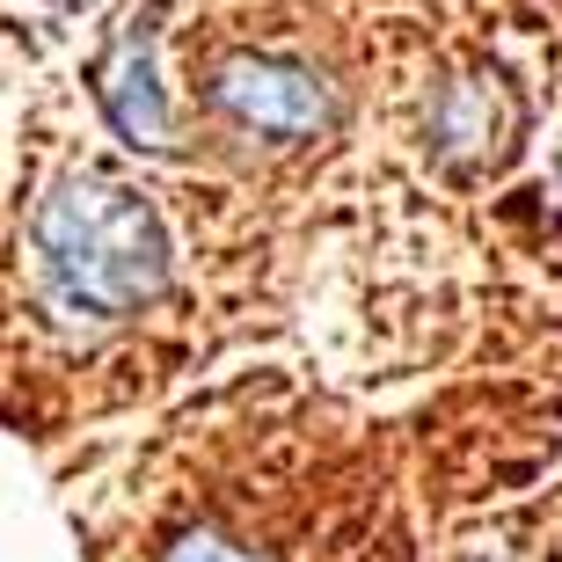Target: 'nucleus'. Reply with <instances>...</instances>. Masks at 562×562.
Here are the masks:
<instances>
[{
  "instance_id": "1",
  "label": "nucleus",
  "mask_w": 562,
  "mask_h": 562,
  "mask_svg": "<svg viewBox=\"0 0 562 562\" xmlns=\"http://www.w3.org/2000/svg\"><path fill=\"white\" fill-rule=\"evenodd\" d=\"M30 241H37L44 285L59 292L74 314L117 322V314L146 307L168 285L161 212L146 205L132 183H110V176H88V168L52 183Z\"/></svg>"
},
{
  "instance_id": "2",
  "label": "nucleus",
  "mask_w": 562,
  "mask_h": 562,
  "mask_svg": "<svg viewBox=\"0 0 562 562\" xmlns=\"http://www.w3.org/2000/svg\"><path fill=\"white\" fill-rule=\"evenodd\" d=\"M205 95L234 132L271 139V146L322 139V132L336 125L329 81H322L314 66H300V59H278V52H234V59H220Z\"/></svg>"
},
{
  "instance_id": "3",
  "label": "nucleus",
  "mask_w": 562,
  "mask_h": 562,
  "mask_svg": "<svg viewBox=\"0 0 562 562\" xmlns=\"http://www.w3.org/2000/svg\"><path fill=\"white\" fill-rule=\"evenodd\" d=\"M95 103H103L110 132L125 146H146L161 154L176 146V117H168V88H161V30H154V8L146 15H125L117 37L103 44L95 59Z\"/></svg>"
},
{
  "instance_id": "4",
  "label": "nucleus",
  "mask_w": 562,
  "mask_h": 562,
  "mask_svg": "<svg viewBox=\"0 0 562 562\" xmlns=\"http://www.w3.org/2000/svg\"><path fill=\"white\" fill-rule=\"evenodd\" d=\"M431 139L453 168H482V161H504L512 139H519V95L504 74H468L438 95V117H431Z\"/></svg>"
},
{
  "instance_id": "5",
  "label": "nucleus",
  "mask_w": 562,
  "mask_h": 562,
  "mask_svg": "<svg viewBox=\"0 0 562 562\" xmlns=\"http://www.w3.org/2000/svg\"><path fill=\"white\" fill-rule=\"evenodd\" d=\"M161 562H263V555H249V548H234L227 533H212V526H198V533H183V541L168 548Z\"/></svg>"
},
{
  "instance_id": "6",
  "label": "nucleus",
  "mask_w": 562,
  "mask_h": 562,
  "mask_svg": "<svg viewBox=\"0 0 562 562\" xmlns=\"http://www.w3.org/2000/svg\"><path fill=\"white\" fill-rule=\"evenodd\" d=\"M59 8H95V0H59Z\"/></svg>"
}]
</instances>
